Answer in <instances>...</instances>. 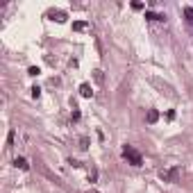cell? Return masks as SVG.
<instances>
[{
    "label": "cell",
    "mask_w": 193,
    "mask_h": 193,
    "mask_svg": "<svg viewBox=\"0 0 193 193\" xmlns=\"http://www.w3.org/2000/svg\"><path fill=\"white\" fill-rule=\"evenodd\" d=\"M95 193H100V191H95Z\"/></svg>",
    "instance_id": "cell-15"
},
{
    "label": "cell",
    "mask_w": 193,
    "mask_h": 193,
    "mask_svg": "<svg viewBox=\"0 0 193 193\" xmlns=\"http://www.w3.org/2000/svg\"><path fill=\"white\" fill-rule=\"evenodd\" d=\"M39 95H41V89H39V86H32V98H39Z\"/></svg>",
    "instance_id": "cell-11"
},
{
    "label": "cell",
    "mask_w": 193,
    "mask_h": 193,
    "mask_svg": "<svg viewBox=\"0 0 193 193\" xmlns=\"http://www.w3.org/2000/svg\"><path fill=\"white\" fill-rule=\"evenodd\" d=\"M80 95H82V98H91V95H93V86L91 84H80Z\"/></svg>",
    "instance_id": "cell-3"
},
{
    "label": "cell",
    "mask_w": 193,
    "mask_h": 193,
    "mask_svg": "<svg viewBox=\"0 0 193 193\" xmlns=\"http://www.w3.org/2000/svg\"><path fill=\"white\" fill-rule=\"evenodd\" d=\"M132 9H137V12H139V9H143V3H132Z\"/></svg>",
    "instance_id": "cell-14"
},
{
    "label": "cell",
    "mask_w": 193,
    "mask_h": 193,
    "mask_svg": "<svg viewBox=\"0 0 193 193\" xmlns=\"http://www.w3.org/2000/svg\"><path fill=\"white\" fill-rule=\"evenodd\" d=\"M123 157L127 159L132 166H141V164H143V157H141V154L134 150L132 146H125V148H123Z\"/></svg>",
    "instance_id": "cell-2"
},
{
    "label": "cell",
    "mask_w": 193,
    "mask_h": 193,
    "mask_svg": "<svg viewBox=\"0 0 193 193\" xmlns=\"http://www.w3.org/2000/svg\"><path fill=\"white\" fill-rule=\"evenodd\" d=\"M184 16L189 18V23H193V7H184Z\"/></svg>",
    "instance_id": "cell-8"
},
{
    "label": "cell",
    "mask_w": 193,
    "mask_h": 193,
    "mask_svg": "<svg viewBox=\"0 0 193 193\" xmlns=\"http://www.w3.org/2000/svg\"><path fill=\"white\" fill-rule=\"evenodd\" d=\"M12 146H14V130L7 134V148H12Z\"/></svg>",
    "instance_id": "cell-9"
},
{
    "label": "cell",
    "mask_w": 193,
    "mask_h": 193,
    "mask_svg": "<svg viewBox=\"0 0 193 193\" xmlns=\"http://www.w3.org/2000/svg\"><path fill=\"white\" fill-rule=\"evenodd\" d=\"M73 30L75 32H86V30H89V23H86V21H75L73 23Z\"/></svg>",
    "instance_id": "cell-5"
},
{
    "label": "cell",
    "mask_w": 193,
    "mask_h": 193,
    "mask_svg": "<svg viewBox=\"0 0 193 193\" xmlns=\"http://www.w3.org/2000/svg\"><path fill=\"white\" fill-rule=\"evenodd\" d=\"M146 121H148L150 125H152V123H157V121H159V111H157V109H150L148 116H146Z\"/></svg>",
    "instance_id": "cell-6"
},
{
    "label": "cell",
    "mask_w": 193,
    "mask_h": 193,
    "mask_svg": "<svg viewBox=\"0 0 193 193\" xmlns=\"http://www.w3.org/2000/svg\"><path fill=\"white\" fill-rule=\"evenodd\" d=\"M95 177H98V170H91V173H89V180L95 182Z\"/></svg>",
    "instance_id": "cell-12"
},
{
    "label": "cell",
    "mask_w": 193,
    "mask_h": 193,
    "mask_svg": "<svg viewBox=\"0 0 193 193\" xmlns=\"http://www.w3.org/2000/svg\"><path fill=\"white\" fill-rule=\"evenodd\" d=\"M27 73H30L32 77H36V75L41 73V71H39V66H30V71H27Z\"/></svg>",
    "instance_id": "cell-10"
},
{
    "label": "cell",
    "mask_w": 193,
    "mask_h": 193,
    "mask_svg": "<svg viewBox=\"0 0 193 193\" xmlns=\"http://www.w3.org/2000/svg\"><path fill=\"white\" fill-rule=\"evenodd\" d=\"M80 143H82V146H80V148H82V150H86V146H89V139H86V137H84V139H82Z\"/></svg>",
    "instance_id": "cell-13"
},
{
    "label": "cell",
    "mask_w": 193,
    "mask_h": 193,
    "mask_svg": "<svg viewBox=\"0 0 193 193\" xmlns=\"http://www.w3.org/2000/svg\"><path fill=\"white\" fill-rule=\"evenodd\" d=\"M14 166L21 168V170H30V164H27V159H23V157H16L14 159Z\"/></svg>",
    "instance_id": "cell-4"
},
{
    "label": "cell",
    "mask_w": 193,
    "mask_h": 193,
    "mask_svg": "<svg viewBox=\"0 0 193 193\" xmlns=\"http://www.w3.org/2000/svg\"><path fill=\"white\" fill-rule=\"evenodd\" d=\"M180 173H182L180 166L164 168V170H159V180H161V182H177V180H180Z\"/></svg>",
    "instance_id": "cell-1"
},
{
    "label": "cell",
    "mask_w": 193,
    "mask_h": 193,
    "mask_svg": "<svg viewBox=\"0 0 193 193\" xmlns=\"http://www.w3.org/2000/svg\"><path fill=\"white\" fill-rule=\"evenodd\" d=\"M146 18H148V21H166L164 14H154V12H146Z\"/></svg>",
    "instance_id": "cell-7"
}]
</instances>
